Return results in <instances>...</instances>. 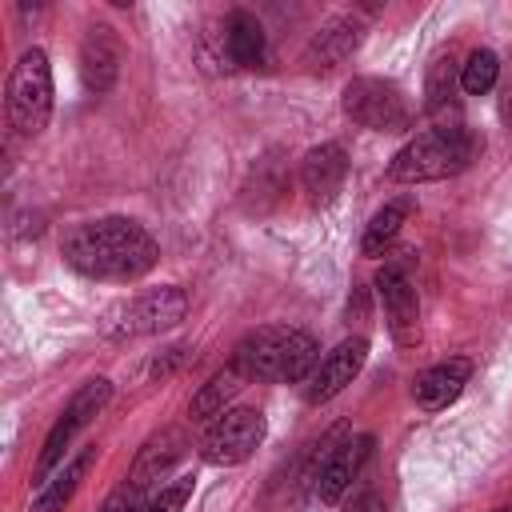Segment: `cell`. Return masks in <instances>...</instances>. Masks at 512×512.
<instances>
[{"mask_svg": "<svg viewBox=\"0 0 512 512\" xmlns=\"http://www.w3.org/2000/svg\"><path fill=\"white\" fill-rule=\"evenodd\" d=\"M64 264L88 280H140L160 260L152 232L132 216H100L76 224L64 244Z\"/></svg>", "mask_w": 512, "mask_h": 512, "instance_id": "1", "label": "cell"}, {"mask_svg": "<svg viewBox=\"0 0 512 512\" xmlns=\"http://www.w3.org/2000/svg\"><path fill=\"white\" fill-rule=\"evenodd\" d=\"M320 344L312 332L304 328H288V324H268L248 332L236 352L232 364L240 368L244 380H272V384H304L308 372L320 364L316 360Z\"/></svg>", "mask_w": 512, "mask_h": 512, "instance_id": "2", "label": "cell"}, {"mask_svg": "<svg viewBox=\"0 0 512 512\" xmlns=\"http://www.w3.org/2000/svg\"><path fill=\"white\" fill-rule=\"evenodd\" d=\"M480 152V140L464 124H436L420 136H412L388 164V176L396 184H428V180H448L464 172Z\"/></svg>", "mask_w": 512, "mask_h": 512, "instance_id": "3", "label": "cell"}, {"mask_svg": "<svg viewBox=\"0 0 512 512\" xmlns=\"http://www.w3.org/2000/svg\"><path fill=\"white\" fill-rule=\"evenodd\" d=\"M184 316H188V292L168 284V288H148L140 296H128V300L112 304L100 320V332L108 340H136V336L176 328Z\"/></svg>", "mask_w": 512, "mask_h": 512, "instance_id": "4", "label": "cell"}, {"mask_svg": "<svg viewBox=\"0 0 512 512\" xmlns=\"http://www.w3.org/2000/svg\"><path fill=\"white\" fill-rule=\"evenodd\" d=\"M52 116V64L40 48H28L8 72V120L20 136L44 132Z\"/></svg>", "mask_w": 512, "mask_h": 512, "instance_id": "5", "label": "cell"}, {"mask_svg": "<svg viewBox=\"0 0 512 512\" xmlns=\"http://www.w3.org/2000/svg\"><path fill=\"white\" fill-rule=\"evenodd\" d=\"M108 400H112V380H104V376L84 380V384L72 392L68 408L60 412V420L52 424V432L44 436V448H40V456H36V476H40V480H48V476L64 464L68 444L76 440V432H84V428L92 424V416L104 412Z\"/></svg>", "mask_w": 512, "mask_h": 512, "instance_id": "6", "label": "cell"}, {"mask_svg": "<svg viewBox=\"0 0 512 512\" xmlns=\"http://www.w3.org/2000/svg\"><path fill=\"white\" fill-rule=\"evenodd\" d=\"M340 104L360 128H372V132H404L412 124V112H408V100L400 96V88L380 76L348 80Z\"/></svg>", "mask_w": 512, "mask_h": 512, "instance_id": "7", "label": "cell"}, {"mask_svg": "<svg viewBox=\"0 0 512 512\" xmlns=\"http://www.w3.org/2000/svg\"><path fill=\"white\" fill-rule=\"evenodd\" d=\"M268 424H264V412L260 408H228L220 412L204 436H200V456L216 468H228V464H244L260 440H264Z\"/></svg>", "mask_w": 512, "mask_h": 512, "instance_id": "8", "label": "cell"}, {"mask_svg": "<svg viewBox=\"0 0 512 512\" xmlns=\"http://www.w3.org/2000/svg\"><path fill=\"white\" fill-rule=\"evenodd\" d=\"M364 360H368V340H364V336L340 340V344L308 372V380H304V400H308V404H324V400L340 396V392L360 376Z\"/></svg>", "mask_w": 512, "mask_h": 512, "instance_id": "9", "label": "cell"}, {"mask_svg": "<svg viewBox=\"0 0 512 512\" xmlns=\"http://www.w3.org/2000/svg\"><path fill=\"white\" fill-rule=\"evenodd\" d=\"M376 292L388 316V332L396 344H416L420 340V304H416V288L408 280V272L400 264H384L376 272Z\"/></svg>", "mask_w": 512, "mask_h": 512, "instance_id": "10", "label": "cell"}, {"mask_svg": "<svg viewBox=\"0 0 512 512\" xmlns=\"http://www.w3.org/2000/svg\"><path fill=\"white\" fill-rule=\"evenodd\" d=\"M348 180V152L340 144H320L300 160V184L312 204H332Z\"/></svg>", "mask_w": 512, "mask_h": 512, "instance_id": "11", "label": "cell"}, {"mask_svg": "<svg viewBox=\"0 0 512 512\" xmlns=\"http://www.w3.org/2000/svg\"><path fill=\"white\" fill-rule=\"evenodd\" d=\"M368 456H372V436H356V440H344L340 448H332L316 472V496L324 504H336L352 488V480L360 476Z\"/></svg>", "mask_w": 512, "mask_h": 512, "instance_id": "12", "label": "cell"}, {"mask_svg": "<svg viewBox=\"0 0 512 512\" xmlns=\"http://www.w3.org/2000/svg\"><path fill=\"white\" fill-rule=\"evenodd\" d=\"M80 76H84V88L88 92H108L120 76V44L112 36V28L96 24L88 28L84 44H80Z\"/></svg>", "mask_w": 512, "mask_h": 512, "instance_id": "13", "label": "cell"}, {"mask_svg": "<svg viewBox=\"0 0 512 512\" xmlns=\"http://www.w3.org/2000/svg\"><path fill=\"white\" fill-rule=\"evenodd\" d=\"M468 376H472V360H468V356L440 360V364H432V368H424V372L416 376L412 396H416V404H420V408H428V412L448 408V404L464 392Z\"/></svg>", "mask_w": 512, "mask_h": 512, "instance_id": "14", "label": "cell"}, {"mask_svg": "<svg viewBox=\"0 0 512 512\" xmlns=\"http://www.w3.org/2000/svg\"><path fill=\"white\" fill-rule=\"evenodd\" d=\"M356 44H360V24H356L352 16H332V20L320 24L316 36L308 40V48H304V64L328 72V68L344 64V60L356 52Z\"/></svg>", "mask_w": 512, "mask_h": 512, "instance_id": "15", "label": "cell"}, {"mask_svg": "<svg viewBox=\"0 0 512 512\" xmlns=\"http://www.w3.org/2000/svg\"><path fill=\"white\" fill-rule=\"evenodd\" d=\"M224 48H228V60H232V64L256 68V64H264V56H268V32H264V24H260L252 12L236 8V12L228 16V24H224Z\"/></svg>", "mask_w": 512, "mask_h": 512, "instance_id": "16", "label": "cell"}, {"mask_svg": "<svg viewBox=\"0 0 512 512\" xmlns=\"http://www.w3.org/2000/svg\"><path fill=\"white\" fill-rule=\"evenodd\" d=\"M92 460H96V448H84L80 456L64 460L48 480H40V492H36V500H32V512H64V504L76 496L80 480L88 476Z\"/></svg>", "mask_w": 512, "mask_h": 512, "instance_id": "17", "label": "cell"}, {"mask_svg": "<svg viewBox=\"0 0 512 512\" xmlns=\"http://www.w3.org/2000/svg\"><path fill=\"white\" fill-rule=\"evenodd\" d=\"M412 208H416L412 196H396V200H388V204L368 220L364 240H360V252H364V256H380V252L396 240V232L404 228V220L412 216Z\"/></svg>", "mask_w": 512, "mask_h": 512, "instance_id": "18", "label": "cell"}, {"mask_svg": "<svg viewBox=\"0 0 512 512\" xmlns=\"http://www.w3.org/2000/svg\"><path fill=\"white\" fill-rule=\"evenodd\" d=\"M240 388H244L240 368H236V364L220 368V372L192 396V416H196V420H216L220 412H228V400H232Z\"/></svg>", "mask_w": 512, "mask_h": 512, "instance_id": "19", "label": "cell"}, {"mask_svg": "<svg viewBox=\"0 0 512 512\" xmlns=\"http://www.w3.org/2000/svg\"><path fill=\"white\" fill-rule=\"evenodd\" d=\"M496 80H500V56H496L492 48L468 52V60L460 64V88H464L468 96H484V92L496 88Z\"/></svg>", "mask_w": 512, "mask_h": 512, "instance_id": "20", "label": "cell"}, {"mask_svg": "<svg viewBox=\"0 0 512 512\" xmlns=\"http://www.w3.org/2000/svg\"><path fill=\"white\" fill-rule=\"evenodd\" d=\"M456 60L452 56H436L432 68H428V108L432 112H444L452 104V92H456Z\"/></svg>", "mask_w": 512, "mask_h": 512, "instance_id": "21", "label": "cell"}, {"mask_svg": "<svg viewBox=\"0 0 512 512\" xmlns=\"http://www.w3.org/2000/svg\"><path fill=\"white\" fill-rule=\"evenodd\" d=\"M188 496H192V476H176V480L160 484V488L144 500V512H184Z\"/></svg>", "mask_w": 512, "mask_h": 512, "instance_id": "22", "label": "cell"}, {"mask_svg": "<svg viewBox=\"0 0 512 512\" xmlns=\"http://www.w3.org/2000/svg\"><path fill=\"white\" fill-rule=\"evenodd\" d=\"M144 484H136V480H128V484H120L104 504H100V512H144Z\"/></svg>", "mask_w": 512, "mask_h": 512, "instance_id": "23", "label": "cell"}, {"mask_svg": "<svg viewBox=\"0 0 512 512\" xmlns=\"http://www.w3.org/2000/svg\"><path fill=\"white\" fill-rule=\"evenodd\" d=\"M348 512H388V508H384V500H380L376 492H364V496H356V500L348 504Z\"/></svg>", "mask_w": 512, "mask_h": 512, "instance_id": "24", "label": "cell"}, {"mask_svg": "<svg viewBox=\"0 0 512 512\" xmlns=\"http://www.w3.org/2000/svg\"><path fill=\"white\" fill-rule=\"evenodd\" d=\"M500 116L512 124V72H508V80L500 84Z\"/></svg>", "mask_w": 512, "mask_h": 512, "instance_id": "25", "label": "cell"}, {"mask_svg": "<svg viewBox=\"0 0 512 512\" xmlns=\"http://www.w3.org/2000/svg\"><path fill=\"white\" fill-rule=\"evenodd\" d=\"M496 512H512V508H496Z\"/></svg>", "mask_w": 512, "mask_h": 512, "instance_id": "26", "label": "cell"}]
</instances>
